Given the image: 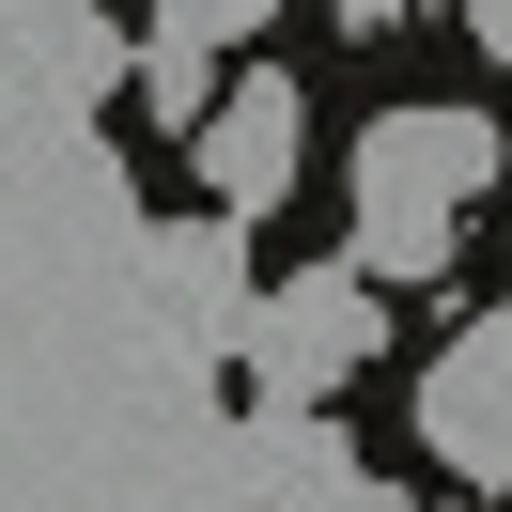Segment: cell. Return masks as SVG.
<instances>
[{"label":"cell","mask_w":512,"mask_h":512,"mask_svg":"<svg viewBox=\"0 0 512 512\" xmlns=\"http://www.w3.org/2000/svg\"><path fill=\"white\" fill-rule=\"evenodd\" d=\"M497 125H481L466 94H404L357 125V280H435L450 249H466V202L497 187Z\"/></svg>","instance_id":"obj_1"},{"label":"cell","mask_w":512,"mask_h":512,"mask_svg":"<svg viewBox=\"0 0 512 512\" xmlns=\"http://www.w3.org/2000/svg\"><path fill=\"white\" fill-rule=\"evenodd\" d=\"M373 342H388V295L357 280V264H326V280H280V295H264V326H249V373L280 388V404H326V388H342Z\"/></svg>","instance_id":"obj_2"},{"label":"cell","mask_w":512,"mask_h":512,"mask_svg":"<svg viewBox=\"0 0 512 512\" xmlns=\"http://www.w3.org/2000/svg\"><path fill=\"white\" fill-rule=\"evenodd\" d=\"M419 450L450 481H512V311H481L466 342L419 373Z\"/></svg>","instance_id":"obj_3"},{"label":"cell","mask_w":512,"mask_h":512,"mask_svg":"<svg viewBox=\"0 0 512 512\" xmlns=\"http://www.w3.org/2000/svg\"><path fill=\"white\" fill-rule=\"evenodd\" d=\"M202 202L218 218H264V202L295 187V156H311V109H295V78H233L218 109H202Z\"/></svg>","instance_id":"obj_4"},{"label":"cell","mask_w":512,"mask_h":512,"mask_svg":"<svg viewBox=\"0 0 512 512\" xmlns=\"http://www.w3.org/2000/svg\"><path fill=\"white\" fill-rule=\"evenodd\" d=\"M249 32H280V0H156V16H140V47H187V63H218V47H249Z\"/></svg>","instance_id":"obj_5"},{"label":"cell","mask_w":512,"mask_h":512,"mask_svg":"<svg viewBox=\"0 0 512 512\" xmlns=\"http://www.w3.org/2000/svg\"><path fill=\"white\" fill-rule=\"evenodd\" d=\"M140 109H156L171 140H202V109H218V78H202L187 47H140Z\"/></svg>","instance_id":"obj_6"},{"label":"cell","mask_w":512,"mask_h":512,"mask_svg":"<svg viewBox=\"0 0 512 512\" xmlns=\"http://www.w3.org/2000/svg\"><path fill=\"white\" fill-rule=\"evenodd\" d=\"M466 32H481V63L512 78V0H466Z\"/></svg>","instance_id":"obj_7"},{"label":"cell","mask_w":512,"mask_h":512,"mask_svg":"<svg viewBox=\"0 0 512 512\" xmlns=\"http://www.w3.org/2000/svg\"><path fill=\"white\" fill-rule=\"evenodd\" d=\"M342 16H357V32H388V16H404V0H342Z\"/></svg>","instance_id":"obj_8"}]
</instances>
